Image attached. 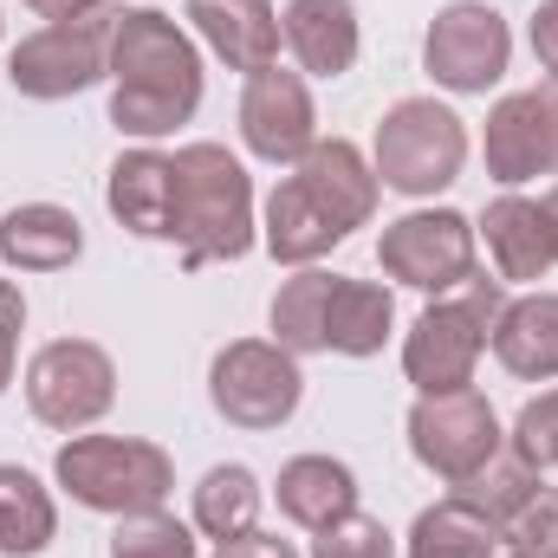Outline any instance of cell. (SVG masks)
Listing matches in <instances>:
<instances>
[{
  "label": "cell",
  "mask_w": 558,
  "mask_h": 558,
  "mask_svg": "<svg viewBox=\"0 0 558 558\" xmlns=\"http://www.w3.org/2000/svg\"><path fill=\"white\" fill-rule=\"evenodd\" d=\"M507 305V286L487 274L461 279L454 292L428 299L416 325L403 331V377L416 384V397H448V390H474V364L494 344V318Z\"/></svg>",
  "instance_id": "3"
},
{
  "label": "cell",
  "mask_w": 558,
  "mask_h": 558,
  "mask_svg": "<svg viewBox=\"0 0 558 558\" xmlns=\"http://www.w3.org/2000/svg\"><path fill=\"white\" fill-rule=\"evenodd\" d=\"M474 247H481V234H474V221L461 208H410V215L384 221L377 260H384V274L397 279V286L441 299L461 279L481 274L474 267Z\"/></svg>",
  "instance_id": "10"
},
{
  "label": "cell",
  "mask_w": 558,
  "mask_h": 558,
  "mask_svg": "<svg viewBox=\"0 0 558 558\" xmlns=\"http://www.w3.org/2000/svg\"><path fill=\"white\" fill-rule=\"evenodd\" d=\"M260 241H267V254H274L279 267H318V260H325L331 247H344L351 234L318 208V195H312L299 175H286L274 195H267Z\"/></svg>",
  "instance_id": "19"
},
{
  "label": "cell",
  "mask_w": 558,
  "mask_h": 558,
  "mask_svg": "<svg viewBox=\"0 0 558 558\" xmlns=\"http://www.w3.org/2000/svg\"><path fill=\"white\" fill-rule=\"evenodd\" d=\"M526 39H533V59L546 65V78H558V0H539V7H533Z\"/></svg>",
  "instance_id": "34"
},
{
  "label": "cell",
  "mask_w": 558,
  "mask_h": 558,
  "mask_svg": "<svg viewBox=\"0 0 558 558\" xmlns=\"http://www.w3.org/2000/svg\"><path fill=\"white\" fill-rule=\"evenodd\" d=\"M20 331H26V299H20L13 279H0V397L20 371Z\"/></svg>",
  "instance_id": "33"
},
{
  "label": "cell",
  "mask_w": 558,
  "mask_h": 558,
  "mask_svg": "<svg viewBox=\"0 0 558 558\" xmlns=\"http://www.w3.org/2000/svg\"><path fill=\"white\" fill-rule=\"evenodd\" d=\"M533 92H539V105H546V118H553V143H558V78H539Z\"/></svg>",
  "instance_id": "37"
},
{
  "label": "cell",
  "mask_w": 558,
  "mask_h": 558,
  "mask_svg": "<svg viewBox=\"0 0 558 558\" xmlns=\"http://www.w3.org/2000/svg\"><path fill=\"white\" fill-rule=\"evenodd\" d=\"M299 397H305V371H299L292 351H279L274 338H234L208 364L215 416L247 428V435H267L279 422H292L299 416Z\"/></svg>",
  "instance_id": "7"
},
{
  "label": "cell",
  "mask_w": 558,
  "mask_h": 558,
  "mask_svg": "<svg viewBox=\"0 0 558 558\" xmlns=\"http://www.w3.org/2000/svg\"><path fill=\"white\" fill-rule=\"evenodd\" d=\"M513 461H526L533 474H546V468H558V390H546V397H533L520 416H513Z\"/></svg>",
  "instance_id": "32"
},
{
  "label": "cell",
  "mask_w": 558,
  "mask_h": 558,
  "mask_svg": "<svg viewBox=\"0 0 558 558\" xmlns=\"http://www.w3.org/2000/svg\"><path fill=\"white\" fill-rule=\"evenodd\" d=\"M85 254V228L59 202H20L0 215V260L20 274H65Z\"/></svg>",
  "instance_id": "20"
},
{
  "label": "cell",
  "mask_w": 558,
  "mask_h": 558,
  "mask_svg": "<svg viewBox=\"0 0 558 558\" xmlns=\"http://www.w3.org/2000/svg\"><path fill=\"white\" fill-rule=\"evenodd\" d=\"M494 553H500V526L481 507H468L461 494L422 507L410 539H403V558H494Z\"/></svg>",
  "instance_id": "26"
},
{
  "label": "cell",
  "mask_w": 558,
  "mask_h": 558,
  "mask_svg": "<svg viewBox=\"0 0 558 558\" xmlns=\"http://www.w3.org/2000/svg\"><path fill=\"white\" fill-rule=\"evenodd\" d=\"M215 558H299V546L292 539H279V533H241V539H221L215 546Z\"/></svg>",
  "instance_id": "35"
},
{
  "label": "cell",
  "mask_w": 558,
  "mask_h": 558,
  "mask_svg": "<svg viewBox=\"0 0 558 558\" xmlns=\"http://www.w3.org/2000/svg\"><path fill=\"white\" fill-rule=\"evenodd\" d=\"M507 428L494 416V403L481 390H448V397H416L410 410V454L435 481L461 487L468 474H481L500 454Z\"/></svg>",
  "instance_id": "11"
},
{
  "label": "cell",
  "mask_w": 558,
  "mask_h": 558,
  "mask_svg": "<svg viewBox=\"0 0 558 558\" xmlns=\"http://www.w3.org/2000/svg\"><path fill=\"white\" fill-rule=\"evenodd\" d=\"M397 331V299L377 279H344L331 286V312H325V351L331 357H377Z\"/></svg>",
  "instance_id": "23"
},
{
  "label": "cell",
  "mask_w": 558,
  "mask_h": 558,
  "mask_svg": "<svg viewBox=\"0 0 558 558\" xmlns=\"http://www.w3.org/2000/svg\"><path fill=\"white\" fill-rule=\"evenodd\" d=\"M279 33H286V52L299 59L305 78H344L364 52L357 0H292L279 13Z\"/></svg>",
  "instance_id": "17"
},
{
  "label": "cell",
  "mask_w": 558,
  "mask_h": 558,
  "mask_svg": "<svg viewBox=\"0 0 558 558\" xmlns=\"http://www.w3.org/2000/svg\"><path fill=\"white\" fill-rule=\"evenodd\" d=\"M202 52L195 39L156 13V7H118V39H111V124L118 137H175L202 111Z\"/></svg>",
  "instance_id": "1"
},
{
  "label": "cell",
  "mask_w": 558,
  "mask_h": 558,
  "mask_svg": "<svg viewBox=\"0 0 558 558\" xmlns=\"http://www.w3.org/2000/svg\"><path fill=\"white\" fill-rule=\"evenodd\" d=\"M481 156H487V175H494L500 189H526V182H539V175H558L553 118H546L539 92H507V98L487 111Z\"/></svg>",
  "instance_id": "14"
},
{
  "label": "cell",
  "mask_w": 558,
  "mask_h": 558,
  "mask_svg": "<svg viewBox=\"0 0 558 558\" xmlns=\"http://www.w3.org/2000/svg\"><path fill=\"white\" fill-rule=\"evenodd\" d=\"M59 539V507L39 474L0 461V558H39Z\"/></svg>",
  "instance_id": "25"
},
{
  "label": "cell",
  "mask_w": 558,
  "mask_h": 558,
  "mask_svg": "<svg viewBox=\"0 0 558 558\" xmlns=\"http://www.w3.org/2000/svg\"><path fill=\"white\" fill-rule=\"evenodd\" d=\"M111 403H118V364H111L105 344L52 338V344L33 351V364H26V410L46 428L78 435V428L111 416Z\"/></svg>",
  "instance_id": "8"
},
{
  "label": "cell",
  "mask_w": 558,
  "mask_h": 558,
  "mask_svg": "<svg viewBox=\"0 0 558 558\" xmlns=\"http://www.w3.org/2000/svg\"><path fill=\"white\" fill-rule=\"evenodd\" d=\"M39 20H65V13H85V7H98V0H26Z\"/></svg>",
  "instance_id": "36"
},
{
  "label": "cell",
  "mask_w": 558,
  "mask_h": 558,
  "mask_svg": "<svg viewBox=\"0 0 558 558\" xmlns=\"http://www.w3.org/2000/svg\"><path fill=\"white\" fill-rule=\"evenodd\" d=\"M105 208L118 215L124 234L169 241V228H175V156H162L149 143L124 149L111 162V175H105Z\"/></svg>",
  "instance_id": "16"
},
{
  "label": "cell",
  "mask_w": 558,
  "mask_h": 558,
  "mask_svg": "<svg viewBox=\"0 0 558 558\" xmlns=\"http://www.w3.org/2000/svg\"><path fill=\"white\" fill-rule=\"evenodd\" d=\"M474 234L487 241V260H494V279L500 286H539V279L558 267V234L546 202L507 189L487 202V215L474 221Z\"/></svg>",
  "instance_id": "13"
},
{
  "label": "cell",
  "mask_w": 558,
  "mask_h": 558,
  "mask_svg": "<svg viewBox=\"0 0 558 558\" xmlns=\"http://www.w3.org/2000/svg\"><path fill=\"white\" fill-rule=\"evenodd\" d=\"M533 487H539V474H533L526 461H513V454H494V461H487L481 474H468L454 494H461L468 507H481V513L500 526V520H507V513H513V507L533 494Z\"/></svg>",
  "instance_id": "30"
},
{
  "label": "cell",
  "mask_w": 558,
  "mask_h": 558,
  "mask_svg": "<svg viewBox=\"0 0 558 558\" xmlns=\"http://www.w3.org/2000/svg\"><path fill=\"white\" fill-rule=\"evenodd\" d=\"M111 558H202V539H195V526H182L175 513H131V520H118V533H111Z\"/></svg>",
  "instance_id": "28"
},
{
  "label": "cell",
  "mask_w": 558,
  "mask_h": 558,
  "mask_svg": "<svg viewBox=\"0 0 558 558\" xmlns=\"http://www.w3.org/2000/svg\"><path fill=\"white\" fill-rule=\"evenodd\" d=\"M241 143L260 156V162H299L312 143H318V105H312V85L305 72L292 65H267L241 85Z\"/></svg>",
  "instance_id": "12"
},
{
  "label": "cell",
  "mask_w": 558,
  "mask_h": 558,
  "mask_svg": "<svg viewBox=\"0 0 558 558\" xmlns=\"http://www.w3.org/2000/svg\"><path fill=\"white\" fill-rule=\"evenodd\" d=\"M292 175L318 195V208L344 228V234H357V228H371V215H377V195H384V182H377V169H371V156L357 149L351 137H318L299 162H292Z\"/></svg>",
  "instance_id": "15"
},
{
  "label": "cell",
  "mask_w": 558,
  "mask_h": 558,
  "mask_svg": "<svg viewBox=\"0 0 558 558\" xmlns=\"http://www.w3.org/2000/svg\"><path fill=\"white\" fill-rule=\"evenodd\" d=\"M52 481H59L85 513L131 520V513L169 507V494H175V461H169L156 441H143V435H72V441L52 454Z\"/></svg>",
  "instance_id": "4"
},
{
  "label": "cell",
  "mask_w": 558,
  "mask_h": 558,
  "mask_svg": "<svg viewBox=\"0 0 558 558\" xmlns=\"http://www.w3.org/2000/svg\"><path fill=\"white\" fill-rule=\"evenodd\" d=\"M274 500L292 526L318 533V526L357 513V474H351L338 454H292L274 481Z\"/></svg>",
  "instance_id": "22"
},
{
  "label": "cell",
  "mask_w": 558,
  "mask_h": 558,
  "mask_svg": "<svg viewBox=\"0 0 558 558\" xmlns=\"http://www.w3.org/2000/svg\"><path fill=\"white\" fill-rule=\"evenodd\" d=\"M189 20H195L202 46H208L228 72H247V78H254V72L279 65L286 33H279L274 0H189Z\"/></svg>",
  "instance_id": "18"
},
{
  "label": "cell",
  "mask_w": 558,
  "mask_h": 558,
  "mask_svg": "<svg viewBox=\"0 0 558 558\" xmlns=\"http://www.w3.org/2000/svg\"><path fill=\"white\" fill-rule=\"evenodd\" d=\"M513 33L487 0H448L422 33V72L454 98H487L507 78Z\"/></svg>",
  "instance_id": "9"
},
{
  "label": "cell",
  "mask_w": 558,
  "mask_h": 558,
  "mask_svg": "<svg viewBox=\"0 0 558 558\" xmlns=\"http://www.w3.org/2000/svg\"><path fill=\"white\" fill-rule=\"evenodd\" d=\"M331 286H338V274H325V267H292V279H279L274 312H267L279 351H292V357H318V351H325Z\"/></svg>",
  "instance_id": "27"
},
{
  "label": "cell",
  "mask_w": 558,
  "mask_h": 558,
  "mask_svg": "<svg viewBox=\"0 0 558 558\" xmlns=\"http://www.w3.org/2000/svg\"><path fill=\"white\" fill-rule=\"evenodd\" d=\"M0 33H7V20H0Z\"/></svg>",
  "instance_id": "39"
},
{
  "label": "cell",
  "mask_w": 558,
  "mask_h": 558,
  "mask_svg": "<svg viewBox=\"0 0 558 558\" xmlns=\"http://www.w3.org/2000/svg\"><path fill=\"white\" fill-rule=\"evenodd\" d=\"M546 215H553V234H558V182H553V195H546Z\"/></svg>",
  "instance_id": "38"
},
{
  "label": "cell",
  "mask_w": 558,
  "mask_h": 558,
  "mask_svg": "<svg viewBox=\"0 0 558 558\" xmlns=\"http://www.w3.org/2000/svg\"><path fill=\"white\" fill-rule=\"evenodd\" d=\"M111 39H118V7H85L65 20H46L39 33H26L7 52V85L33 105H65L78 92H92L98 78H111Z\"/></svg>",
  "instance_id": "5"
},
{
  "label": "cell",
  "mask_w": 558,
  "mask_h": 558,
  "mask_svg": "<svg viewBox=\"0 0 558 558\" xmlns=\"http://www.w3.org/2000/svg\"><path fill=\"white\" fill-rule=\"evenodd\" d=\"M494 357L520 384H558V292H520L500 305Z\"/></svg>",
  "instance_id": "21"
},
{
  "label": "cell",
  "mask_w": 558,
  "mask_h": 558,
  "mask_svg": "<svg viewBox=\"0 0 558 558\" xmlns=\"http://www.w3.org/2000/svg\"><path fill=\"white\" fill-rule=\"evenodd\" d=\"M312 558H397V539H390L384 520L344 513V520H331V526L312 533Z\"/></svg>",
  "instance_id": "31"
},
{
  "label": "cell",
  "mask_w": 558,
  "mask_h": 558,
  "mask_svg": "<svg viewBox=\"0 0 558 558\" xmlns=\"http://www.w3.org/2000/svg\"><path fill=\"white\" fill-rule=\"evenodd\" d=\"M507 558H513V553H507Z\"/></svg>",
  "instance_id": "40"
},
{
  "label": "cell",
  "mask_w": 558,
  "mask_h": 558,
  "mask_svg": "<svg viewBox=\"0 0 558 558\" xmlns=\"http://www.w3.org/2000/svg\"><path fill=\"white\" fill-rule=\"evenodd\" d=\"M500 546L513 558H558V487H533L507 520H500Z\"/></svg>",
  "instance_id": "29"
},
{
  "label": "cell",
  "mask_w": 558,
  "mask_h": 558,
  "mask_svg": "<svg viewBox=\"0 0 558 558\" xmlns=\"http://www.w3.org/2000/svg\"><path fill=\"white\" fill-rule=\"evenodd\" d=\"M260 507H267V487H260V474L241 468V461H221V468H208V474L195 481V533L215 539V546L254 533V526H260Z\"/></svg>",
  "instance_id": "24"
},
{
  "label": "cell",
  "mask_w": 558,
  "mask_h": 558,
  "mask_svg": "<svg viewBox=\"0 0 558 558\" xmlns=\"http://www.w3.org/2000/svg\"><path fill=\"white\" fill-rule=\"evenodd\" d=\"M461 162H468V124L448 105L403 98V105L384 111L377 149H371V169H377L384 189H397L410 202H428V195H441L461 175Z\"/></svg>",
  "instance_id": "6"
},
{
  "label": "cell",
  "mask_w": 558,
  "mask_h": 558,
  "mask_svg": "<svg viewBox=\"0 0 558 558\" xmlns=\"http://www.w3.org/2000/svg\"><path fill=\"white\" fill-rule=\"evenodd\" d=\"M169 241L182 247V267H215V260H247L260 241L254 221V175L228 143H182L175 149V228Z\"/></svg>",
  "instance_id": "2"
}]
</instances>
